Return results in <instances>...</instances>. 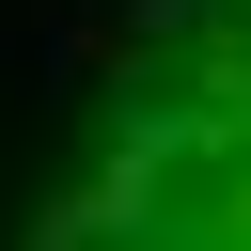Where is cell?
Returning <instances> with one entry per match:
<instances>
[{
    "label": "cell",
    "instance_id": "1",
    "mask_svg": "<svg viewBox=\"0 0 251 251\" xmlns=\"http://www.w3.org/2000/svg\"><path fill=\"white\" fill-rule=\"evenodd\" d=\"M31 251H251V0L157 16L110 141L63 173Z\"/></svg>",
    "mask_w": 251,
    "mask_h": 251
}]
</instances>
